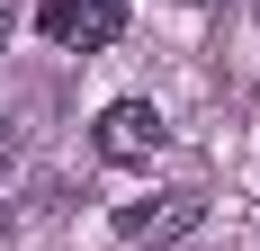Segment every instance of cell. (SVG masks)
<instances>
[{
  "label": "cell",
  "instance_id": "obj_1",
  "mask_svg": "<svg viewBox=\"0 0 260 251\" xmlns=\"http://www.w3.org/2000/svg\"><path fill=\"white\" fill-rule=\"evenodd\" d=\"M198 215H207V189H161V198H126L117 206V233H126L135 251L144 242H180V233H198Z\"/></svg>",
  "mask_w": 260,
  "mask_h": 251
},
{
  "label": "cell",
  "instance_id": "obj_2",
  "mask_svg": "<svg viewBox=\"0 0 260 251\" xmlns=\"http://www.w3.org/2000/svg\"><path fill=\"white\" fill-rule=\"evenodd\" d=\"M90 144H99V162H153V152L171 144V117H161L153 99H117V108H99Z\"/></svg>",
  "mask_w": 260,
  "mask_h": 251
},
{
  "label": "cell",
  "instance_id": "obj_3",
  "mask_svg": "<svg viewBox=\"0 0 260 251\" xmlns=\"http://www.w3.org/2000/svg\"><path fill=\"white\" fill-rule=\"evenodd\" d=\"M63 54H108L126 36V0H45V18H36Z\"/></svg>",
  "mask_w": 260,
  "mask_h": 251
},
{
  "label": "cell",
  "instance_id": "obj_4",
  "mask_svg": "<svg viewBox=\"0 0 260 251\" xmlns=\"http://www.w3.org/2000/svg\"><path fill=\"white\" fill-rule=\"evenodd\" d=\"M9 27H18V0H0V54H9Z\"/></svg>",
  "mask_w": 260,
  "mask_h": 251
},
{
  "label": "cell",
  "instance_id": "obj_5",
  "mask_svg": "<svg viewBox=\"0 0 260 251\" xmlns=\"http://www.w3.org/2000/svg\"><path fill=\"white\" fill-rule=\"evenodd\" d=\"M9 152H18V125H9V117H0V171H9Z\"/></svg>",
  "mask_w": 260,
  "mask_h": 251
},
{
  "label": "cell",
  "instance_id": "obj_6",
  "mask_svg": "<svg viewBox=\"0 0 260 251\" xmlns=\"http://www.w3.org/2000/svg\"><path fill=\"white\" fill-rule=\"evenodd\" d=\"M9 225H18V206H9V198H0V242H9Z\"/></svg>",
  "mask_w": 260,
  "mask_h": 251
}]
</instances>
